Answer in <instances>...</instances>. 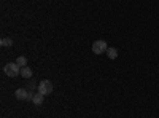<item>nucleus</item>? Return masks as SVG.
I'll use <instances>...</instances> for the list:
<instances>
[{"label":"nucleus","mask_w":159,"mask_h":118,"mask_svg":"<svg viewBox=\"0 0 159 118\" xmlns=\"http://www.w3.org/2000/svg\"><path fill=\"white\" fill-rule=\"evenodd\" d=\"M21 75H22L24 78H30V77L34 75V72H32V69H30V67H27V65H25V67H22V69H21Z\"/></svg>","instance_id":"obj_6"},{"label":"nucleus","mask_w":159,"mask_h":118,"mask_svg":"<svg viewBox=\"0 0 159 118\" xmlns=\"http://www.w3.org/2000/svg\"><path fill=\"white\" fill-rule=\"evenodd\" d=\"M0 45H2V46H11L13 45V40H11V38H8V37H5V38H2Z\"/></svg>","instance_id":"obj_9"},{"label":"nucleus","mask_w":159,"mask_h":118,"mask_svg":"<svg viewBox=\"0 0 159 118\" xmlns=\"http://www.w3.org/2000/svg\"><path fill=\"white\" fill-rule=\"evenodd\" d=\"M37 89H38V93H42V94L48 96V94L52 93V83H51L49 80H43V82H40V83H38Z\"/></svg>","instance_id":"obj_3"},{"label":"nucleus","mask_w":159,"mask_h":118,"mask_svg":"<svg viewBox=\"0 0 159 118\" xmlns=\"http://www.w3.org/2000/svg\"><path fill=\"white\" fill-rule=\"evenodd\" d=\"M108 50V45L105 40H96L92 43V53L94 54H102V53H107Z\"/></svg>","instance_id":"obj_2"},{"label":"nucleus","mask_w":159,"mask_h":118,"mask_svg":"<svg viewBox=\"0 0 159 118\" xmlns=\"http://www.w3.org/2000/svg\"><path fill=\"white\" fill-rule=\"evenodd\" d=\"M107 56H108V59H116V58H118V50L108 46V50H107Z\"/></svg>","instance_id":"obj_7"},{"label":"nucleus","mask_w":159,"mask_h":118,"mask_svg":"<svg viewBox=\"0 0 159 118\" xmlns=\"http://www.w3.org/2000/svg\"><path fill=\"white\" fill-rule=\"evenodd\" d=\"M3 72H5V75H8V77H11V78H15V77L21 75V67H19L16 62H8L5 67H3Z\"/></svg>","instance_id":"obj_1"},{"label":"nucleus","mask_w":159,"mask_h":118,"mask_svg":"<svg viewBox=\"0 0 159 118\" xmlns=\"http://www.w3.org/2000/svg\"><path fill=\"white\" fill-rule=\"evenodd\" d=\"M16 64H18L19 67L22 69V67H25V64H27V59H25L24 56H19V58L16 59Z\"/></svg>","instance_id":"obj_8"},{"label":"nucleus","mask_w":159,"mask_h":118,"mask_svg":"<svg viewBox=\"0 0 159 118\" xmlns=\"http://www.w3.org/2000/svg\"><path fill=\"white\" fill-rule=\"evenodd\" d=\"M15 96H16V99H19V101H32L34 93H29L25 88H18V89L15 91Z\"/></svg>","instance_id":"obj_4"},{"label":"nucleus","mask_w":159,"mask_h":118,"mask_svg":"<svg viewBox=\"0 0 159 118\" xmlns=\"http://www.w3.org/2000/svg\"><path fill=\"white\" fill-rule=\"evenodd\" d=\"M43 101H45V94H42V93H37V94H34V97H32V102L35 104V106H42Z\"/></svg>","instance_id":"obj_5"}]
</instances>
